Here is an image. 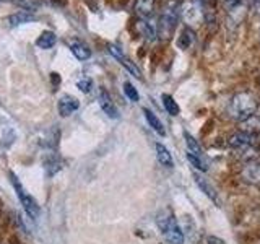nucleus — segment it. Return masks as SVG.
I'll return each instance as SVG.
<instances>
[{"label": "nucleus", "mask_w": 260, "mask_h": 244, "mask_svg": "<svg viewBox=\"0 0 260 244\" xmlns=\"http://www.w3.org/2000/svg\"><path fill=\"white\" fill-rule=\"evenodd\" d=\"M8 176H10V179H12V184H13V187H15L16 195H18V199H20V202H21V205H23L24 211H26L29 218L38 220L39 215H41V208H39V205H38V202L35 200V197H32V195H29V194L26 192V189H24L23 184L18 181V177L15 176V173H12V171H10V173H8Z\"/></svg>", "instance_id": "20e7f679"}, {"label": "nucleus", "mask_w": 260, "mask_h": 244, "mask_svg": "<svg viewBox=\"0 0 260 244\" xmlns=\"http://www.w3.org/2000/svg\"><path fill=\"white\" fill-rule=\"evenodd\" d=\"M140 31L146 39H154L158 36V24H154L148 18H142L140 21Z\"/></svg>", "instance_id": "4468645a"}, {"label": "nucleus", "mask_w": 260, "mask_h": 244, "mask_svg": "<svg viewBox=\"0 0 260 244\" xmlns=\"http://www.w3.org/2000/svg\"><path fill=\"white\" fill-rule=\"evenodd\" d=\"M109 52L114 55V57H116V59H122V57H124V55H122V52H120V49L117 47V46H114V44H109Z\"/></svg>", "instance_id": "bb28decb"}, {"label": "nucleus", "mask_w": 260, "mask_h": 244, "mask_svg": "<svg viewBox=\"0 0 260 244\" xmlns=\"http://www.w3.org/2000/svg\"><path fill=\"white\" fill-rule=\"evenodd\" d=\"M184 138H185V145H187V151H190L193 155H199L202 157V146L199 145V142L189 134V132H184Z\"/></svg>", "instance_id": "aec40b11"}, {"label": "nucleus", "mask_w": 260, "mask_h": 244, "mask_svg": "<svg viewBox=\"0 0 260 244\" xmlns=\"http://www.w3.org/2000/svg\"><path fill=\"white\" fill-rule=\"evenodd\" d=\"M242 124H244V132L258 135L260 134V114H254V116L249 117L247 120H244Z\"/></svg>", "instance_id": "a211bd4d"}, {"label": "nucleus", "mask_w": 260, "mask_h": 244, "mask_svg": "<svg viewBox=\"0 0 260 244\" xmlns=\"http://www.w3.org/2000/svg\"><path fill=\"white\" fill-rule=\"evenodd\" d=\"M207 244H226L223 239L216 238V236H208L207 238Z\"/></svg>", "instance_id": "c85d7f7f"}, {"label": "nucleus", "mask_w": 260, "mask_h": 244, "mask_svg": "<svg viewBox=\"0 0 260 244\" xmlns=\"http://www.w3.org/2000/svg\"><path fill=\"white\" fill-rule=\"evenodd\" d=\"M78 108H80V101L72 95L60 96L59 104H57V109H59V114L62 117H69L70 114H73Z\"/></svg>", "instance_id": "6e6552de"}, {"label": "nucleus", "mask_w": 260, "mask_h": 244, "mask_svg": "<svg viewBox=\"0 0 260 244\" xmlns=\"http://www.w3.org/2000/svg\"><path fill=\"white\" fill-rule=\"evenodd\" d=\"M193 179H195V182H197V186L200 187V191L207 195V197L210 200H213L216 205H219V199H218V192L215 191V187L211 186L205 177L200 176L199 173H193Z\"/></svg>", "instance_id": "1a4fd4ad"}, {"label": "nucleus", "mask_w": 260, "mask_h": 244, "mask_svg": "<svg viewBox=\"0 0 260 244\" xmlns=\"http://www.w3.org/2000/svg\"><path fill=\"white\" fill-rule=\"evenodd\" d=\"M98 101H100V106H101V109L104 111V114H108V117H111V119H119L120 117L119 109L116 108V104H114L111 95L106 92V89H100Z\"/></svg>", "instance_id": "0eeeda50"}, {"label": "nucleus", "mask_w": 260, "mask_h": 244, "mask_svg": "<svg viewBox=\"0 0 260 244\" xmlns=\"http://www.w3.org/2000/svg\"><path fill=\"white\" fill-rule=\"evenodd\" d=\"M257 108H258L257 98L249 92H241L231 98L226 112L233 120L244 122L254 116Z\"/></svg>", "instance_id": "f257e3e1"}, {"label": "nucleus", "mask_w": 260, "mask_h": 244, "mask_svg": "<svg viewBox=\"0 0 260 244\" xmlns=\"http://www.w3.org/2000/svg\"><path fill=\"white\" fill-rule=\"evenodd\" d=\"M182 18L187 24H197L203 18V4L200 0H189L182 7Z\"/></svg>", "instance_id": "423d86ee"}, {"label": "nucleus", "mask_w": 260, "mask_h": 244, "mask_svg": "<svg viewBox=\"0 0 260 244\" xmlns=\"http://www.w3.org/2000/svg\"><path fill=\"white\" fill-rule=\"evenodd\" d=\"M31 20H35V16H32V15H29L26 12H18V13L10 15L5 21H7L8 26L13 28V26H20V24H23V23H28Z\"/></svg>", "instance_id": "2eb2a0df"}, {"label": "nucleus", "mask_w": 260, "mask_h": 244, "mask_svg": "<svg viewBox=\"0 0 260 244\" xmlns=\"http://www.w3.org/2000/svg\"><path fill=\"white\" fill-rule=\"evenodd\" d=\"M252 7H254V12L260 16V0H255V2H252Z\"/></svg>", "instance_id": "c756f323"}, {"label": "nucleus", "mask_w": 260, "mask_h": 244, "mask_svg": "<svg viewBox=\"0 0 260 244\" xmlns=\"http://www.w3.org/2000/svg\"><path fill=\"white\" fill-rule=\"evenodd\" d=\"M153 7H154V0H137L135 12L140 15L142 18H148L153 13Z\"/></svg>", "instance_id": "f3484780"}, {"label": "nucleus", "mask_w": 260, "mask_h": 244, "mask_svg": "<svg viewBox=\"0 0 260 244\" xmlns=\"http://www.w3.org/2000/svg\"><path fill=\"white\" fill-rule=\"evenodd\" d=\"M143 114H145L146 122H148L150 127L154 130V132H156L158 135H161V137H165L166 135V129H165V126H162V122L156 117V114H154L153 111H150L148 108L143 109Z\"/></svg>", "instance_id": "9b49d317"}, {"label": "nucleus", "mask_w": 260, "mask_h": 244, "mask_svg": "<svg viewBox=\"0 0 260 244\" xmlns=\"http://www.w3.org/2000/svg\"><path fill=\"white\" fill-rule=\"evenodd\" d=\"M55 43H57V36L52 31H44L43 35L36 39V46L39 49H51V47H54Z\"/></svg>", "instance_id": "dca6fc26"}, {"label": "nucleus", "mask_w": 260, "mask_h": 244, "mask_svg": "<svg viewBox=\"0 0 260 244\" xmlns=\"http://www.w3.org/2000/svg\"><path fill=\"white\" fill-rule=\"evenodd\" d=\"M161 100H162V106H165V109L168 111V114H171V116H177L181 109H179V104L174 101V98L171 95H162Z\"/></svg>", "instance_id": "6ab92c4d"}, {"label": "nucleus", "mask_w": 260, "mask_h": 244, "mask_svg": "<svg viewBox=\"0 0 260 244\" xmlns=\"http://www.w3.org/2000/svg\"><path fill=\"white\" fill-rule=\"evenodd\" d=\"M200 2H202V4H203V2H207V0H200Z\"/></svg>", "instance_id": "7c9ffc66"}, {"label": "nucleus", "mask_w": 260, "mask_h": 244, "mask_svg": "<svg viewBox=\"0 0 260 244\" xmlns=\"http://www.w3.org/2000/svg\"><path fill=\"white\" fill-rule=\"evenodd\" d=\"M187 160L190 161V165H192L195 169L203 171V173L207 171V163L203 161V158L199 157V155H193V153H190V151H187Z\"/></svg>", "instance_id": "412c9836"}, {"label": "nucleus", "mask_w": 260, "mask_h": 244, "mask_svg": "<svg viewBox=\"0 0 260 244\" xmlns=\"http://www.w3.org/2000/svg\"><path fill=\"white\" fill-rule=\"evenodd\" d=\"M62 169V165H60V160H57V158H51L47 161V174L49 176H54L57 171H60Z\"/></svg>", "instance_id": "393cba45"}, {"label": "nucleus", "mask_w": 260, "mask_h": 244, "mask_svg": "<svg viewBox=\"0 0 260 244\" xmlns=\"http://www.w3.org/2000/svg\"><path fill=\"white\" fill-rule=\"evenodd\" d=\"M120 64L124 65V67H127L130 72H132V73H134V77H137V78H142V73H140V70H138V69L135 67V65H134L132 62H130L128 59H124V57H122V59H120Z\"/></svg>", "instance_id": "a878e982"}, {"label": "nucleus", "mask_w": 260, "mask_h": 244, "mask_svg": "<svg viewBox=\"0 0 260 244\" xmlns=\"http://www.w3.org/2000/svg\"><path fill=\"white\" fill-rule=\"evenodd\" d=\"M192 43H193V31H190L189 28H187L182 31V35H181V38H179L177 44L181 49H187Z\"/></svg>", "instance_id": "4be33fe9"}, {"label": "nucleus", "mask_w": 260, "mask_h": 244, "mask_svg": "<svg viewBox=\"0 0 260 244\" xmlns=\"http://www.w3.org/2000/svg\"><path fill=\"white\" fill-rule=\"evenodd\" d=\"M70 51L78 60H86L91 57V51L88 49V46L80 43V41H73V43H70Z\"/></svg>", "instance_id": "ddd939ff"}, {"label": "nucleus", "mask_w": 260, "mask_h": 244, "mask_svg": "<svg viewBox=\"0 0 260 244\" xmlns=\"http://www.w3.org/2000/svg\"><path fill=\"white\" fill-rule=\"evenodd\" d=\"M230 146L241 157L247 158L258 150V135L241 130L230 137Z\"/></svg>", "instance_id": "7ed1b4c3"}, {"label": "nucleus", "mask_w": 260, "mask_h": 244, "mask_svg": "<svg viewBox=\"0 0 260 244\" xmlns=\"http://www.w3.org/2000/svg\"><path fill=\"white\" fill-rule=\"evenodd\" d=\"M177 16H179V7L177 4L171 2L169 5H166V8L161 13V18L156 23L158 24V36H161L162 39H168L177 24Z\"/></svg>", "instance_id": "39448f33"}, {"label": "nucleus", "mask_w": 260, "mask_h": 244, "mask_svg": "<svg viewBox=\"0 0 260 244\" xmlns=\"http://www.w3.org/2000/svg\"><path fill=\"white\" fill-rule=\"evenodd\" d=\"M77 88L80 89L81 93H89L93 89V80L89 77H85L77 81Z\"/></svg>", "instance_id": "b1692460"}, {"label": "nucleus", "mask_w": 260, "mask_h": 244, "mask_svg": "<svg viewBox=\"0 0 260 244\" xmlns=\"http://www.w3.org/2000/svg\"><path fill=\"white\" fill-rule=\"evenodd\" d=\"M228 12H230V16H228V23H230V28H233V24H234V26H238V24L242 21L244 15H246V5L238 4V5L233 7L231 10H228Z\"/></svg>", "instance_id": "f8f14e48"}, {"label": "nucleus", "mask_w": 260, "mask_h": 244, "mask_svg": "<svg viewBox=\"0 0 260 244\" xmlns=\"http://www.w3.org/2000/svg\"><path fill=\"white\" fill-rule=\"evenodd\" d=\"M154 150H156V158L159 161V165H162L165 168H174V160L171 151L166 148L162 143H156L154 145Z\"/></svg>", "instance_id": "9d476101"}, {"label": "nucleus", "mask_w": 260, "mask_h": 244, "mask_svg": "<svg viewBox=\"0 0 260 244\" xmlns=\"http://www.w3.org/2000/svg\"><path fill=\"white\" fill-rule=\"evenodd\" d=\"M238 4H241V0H223V5L228 8V10H231V8L236 7Z\"/></svg>", "instance_id": "cd10ccee"}, {"label": "nucleus", "mask_w": 260, "mask_h": 244, "mask_svg": "<svg viewBox=\"0 0 260 244\" xmlns=\"http://www.w3.org/2000/svg\"><path fill=\"white\" fill-rule=\"evenodd\" d=\"M124 93H125V96L128 98L130 101H134V103H137L138 100H140V96H138V92H137V88L130 83V81H125L124 83Z\"/></svg>", "instance_id": "5701e85b"}, {"label": "nucleus", "mask_w": 260, "mask_h": 244, "mask_svg": "<svg viewBox=\"0 0 260 244\" xmlns=\"http://www.w3.org/2000/svg\"><path fill=\"white\" fill-rule=\"evenodd\" d=\"M156 225H158L161 234L165 236L168 242L184 244V241H185L184 231H182V228L179 226L177 218L174 217V214L169 208L161 210L156 215Z\"/></svg>", "instance_id": "f03ea898"}, {"label": "nucleus", "mask_w": 260, "mask_h": 244, "mask_svg": "<svg viewBox=\"0 0 260 244\" xmlns=\"http://www.w3.org/2000/svg\"><path fill=\"white\" fill-rule=\"evenodd\" d=\"M249 2H250V4H252V2H255V0H249Z\"/></svg>", "instance_id": "2f4dec72"}]
</instances>
